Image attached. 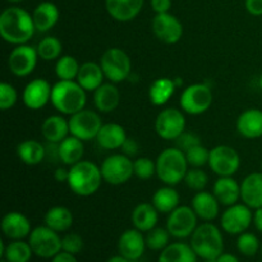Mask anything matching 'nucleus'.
Returning a JSON list of instances; mask_svg holds the SVG:
<instances>
[{"instance_id":"obj_5","label":"nucleus","mask_w":262,"mask_h":262,"mask_svg":"<svg viewBox=\"0 0 262 262\" xmlns=\"http://www.w3.org/2000/svg\"><path fill=\"white\" fill-rule=\"evenodd\" d=\"M188 165L183 151L178 147H168L156 159V176L166 186H177L184 181Z\"/></svg>"},{"instance_id":"obj_19","label":"nucleus","mask_w":262,"mask_h":262,"mask_svg":"<svg viewBox=\"0 0 262 262\" xmlns=\"http://www.w3.org/2000/svg\"><path fill=\"white\" fill-rule=\"evenodd\" d=\"M2 232L9 241L25 239L30 237L32 227L25 214L19 211H10L3 216Z\"/></svg>"},{"instance_id":"obj_3","label":"nucleus","mask_w":262,"mask_h":262,"mask_svg":"<svg viewBox=\"0 0 262 262\" xmlns=\"http://www.w3.org/2000/svg\"><path fill=\"white\" fill-rule=\"evenodd\" d=\"M86 90L77 81H60L53 86L50 102L59 113L73 115L84 109L87 102Z\"/></svg>"},{"instance_id":"obj_4","label":"nucleus","mask_w":262,"mask_h":262,"mask_svg":"<svg viewBox=\"0 0 262 262\" xmlns=\"http://www.w3.org/2000/svg\"><path fill=\"white\" fill-rule=\"evenodd\" d=\"M192 250L199 258L215 260L224 252V237L219 228L211 222L199 225L189 241Z\"/></svg>"},{"instance_id":"obj_49","label":"nucleus","mask_w":262,"mask_h":262,"mask_svg":"<svg viewBox=\"0 0 262 262\" xmlns=\"http://www.w3.org/2000/svg\"><path fill=\"white\" fill-rule=\"evenodd\" d=\"M246 10L253 17L262 15V0H245Z\"/></svg>"},{"instance_id":"obj_29","label":"nucleus","mask_w":262,"mask_h":262,"mask_svg":"<svg viewBox=\"0 0 262 262\" xmlns=\"http://www.w3.org/2000/svg\"><path fill=\"white\" fill-rule=\"evenodd\" d=\"M42 137L50 143H59L68 137L69 122L61 115H50L41 124Z\"/></svg>"},{"instance_id":"obj_20","label":"nucleus","mask_w":262,"mask_h":262,"mask_svg":"<svg viewBox=\"0 0 262 262\" xmlns=\"http://www.w3.org/2000/svg\"><path fill=\"white\" fill-rule=\"evenodd\" d=\"M145 0H105V8L117 22H130L142 10Z\"/></svg>"},{"instance_id":"obj_51","label":"nucleus","mask_w":262,"mask_h":262,"mask_svg":"<svg viewBox=\"0 0 262 262\" xmlns=\"http://www.w3.org/2000/svg\"><path fill=\"white\" fill-rule=\"evenodd\" d=\"M51 262H78V260L76 258V255H72L66 251H60L58 255L51 258Z\"/></svg>"},{"instance_id":"obj_50","label":"nucleus","mask_w":262,"mask_h":262,"mask_svg":"<svg viewBox=\"0 0 262 262\" xmlns=\"http://www.w3.org/2000/svg\"><path fill=\"white\" fill-rule=\"evenodd\" d=\"M122 152L127 156H135L137 155L138 150H140V146H138L137 141L133 140V138H127V141L124 142V145L122 146Z\"/></svg>"},{"instance_id":"obj_52","label":"nucleus","mask_w":262,"mask_h":262,"mask_svg":"<svg viewBox=\"0 0 262 262\" xmlns=\"http://www.w3.org/2000/svg\"><path fill=\"white\" fill-rule=\"evenodd\" d=\"M68 177H69V169L66 168H58L54 173V178H55L56 182H68Z\"/></svg>"},{"instance_id":"obj_54","label":"nucleus","mask_w":262,"mask_h":262,"mask_svg":"<svg viewBox=\"0 0 262 262\" xmlns=\"http://www.w3.org/2000/svg\"><path fill=\"white\" fill-rule=\"evenodd\" d=\"M216 262H241L239 258L237 257L233 253H228V252H223L219 257L216 258Z\"/></svg>"},{"instance_id":"obj_10","label":"nucleus","mask_w":262,"mask_h":262,"mask_svg":"<svg viewBox=\"0 0 262 262\" xmlns=\"http://www.w3.org/2000/svg\"><path fill=\"white\" fill-rule=\"evenodd\" d=\"M69 122V133L74 137L84 141L96 140L100 129L102 127V120L100 115L94 110L83 109L76 114L71 115Z\"/></svg>"},{"instance_id":"obj_28","label":"nucleus","mask_w":262,"mask_h":262,"mask_svg":"<svg viewBox=\"0 0 262 262\" xmlns=\"http://www.w3.org/2000/svg\"><path fill=\"white\" fill-rule=\"evenodd\" d=\"M130 220L136 229L142 233H147L158 225L159 211L154 206L152 202L151 204L142 202L133 209Z\"/></svg>"},{"instance_id":"obj_62","label":"nucleus","mask_w":262,"mask_h":262,"mask_svg":"<svg viewBox=\"0 0 262 262\" xmlns=\"http://www.w3.org/2000/svg\"><path fill=\"white\" fill-rule=\"evenodd\" d=\"M133 262H138V261H133Z\"/></svg>"},{"instance_id":"obj_22","label":"nucleus","mask_w":262,"mask_h":262,"mask_svg":"<svg viewBox=\"0 0 262 262\" xmlns=\"http://www.w3.org/2000/svg\"><path fill=\"white\" fill-rule=\"evenodd\" d=\"M237 129L242 137L256 140L262 137V110L251 107L238 117Z\"/></svg>"},{"instance_id":"obj_59","label":"nucleus","mask_w":262,"mask_h":262,"mask_svg":"<svg viewBox=\"0 0 262 262\" xmlns=\"http://www.w3.org/2000/svg\"><path fill=\"white\" fill-rule=\"evenodd\" d=\"M2 262H8L7 260H4V258H2Z\"/></svg>"},{"instance_id":"obj_18","label":"nucleus","mask_w":262,"mask_h":262,"mask_svg":"<svg viewBox=\"0 0 262 262\" xmlns=\"http://www.w3.org/2000/svg\"><path fill=\"white\" fill-rule=\"evenodd\" d=\"M146 248V238L136 228L123 232L118 239V252L130 261H140Z\"/></svg>"},{"instance_id":"obj_40","label":"nucleus","mask_w":262,"mask_h":262,"mask_svg":"<svg viewBox=\"0 0 262 262\" xmlns=\"http://www.w3.org/2000/svg\"><path fill=\"white\" fill-rule=\"evenodd\" d=\"M170 237L171 235L168 232V229L155 227L146 234V246H147L148 250L161 252L166 246H169Z\"/></svg>"},{"instance_id":"obj_45","label":"nucleus","mask_w":262,"mask_h":262,"mask_svg":"<svg viewBox=\"0 0 262 262\" xmlns=\"http://www.w3.org/2000/svg\"><path fill=\"white\" fill-rule=\"evenodd\" d=\"M18 101V92L13 84L8 82H2L0 83V109L3 112L9 110L17 104Z\"/></svg>"},{"instance_id":"obj_33","label":"nucleus","mask_w":262,"mask_h":262,"mask_svg":"<svg viewBox=\"0 0 262 262\" xmlns=\"http://www.w3.org/2000/svg\"><path fill=\"white\" fill-rule=\"evenodd\" d=\"M199 256L194 253L189 243H169L158 257V262H197Z\"/></svg>"},{"instance_id":"obj_56","label":"nucleus","mask_w":262,"mask_h":262,"mask_svg":"<svg viewBox=\"0 0 262 262\" xmlns=\"http://www.w3.org/2000/svg\"><path fill=\"white\" fill-rule=\"evenodd\" d=\"M7 2L14 3V4H17V3H22V2H25V0H7Z\"/></svg>"},{"instance_id":"obj_24","label":"nucleus","mask_w":262,"mask_h":262,"mask_svg":"<svg viewBox=\"0 0 262 262\" xmlns=\"http://www.w3.org/2000/svg\"><path fill=\"white\" fill-rule=\"evenodd\" d=\"M127 138V132L123 125L118 123H106V124H102L96 137V142L104 150L112 151L122 148Z\"/></svg>"},{"instance_id":"obj_9","label":"nucleus","mask_w":262,"mask_h":262,"mask_svg":"<svg viewBox=\"0 0 262 262\" xmlns=\"http://www.w3.org/2000/svg\"><path fill=\"white\" fill-rule=\"evenodd\" d=\"M28 243L33 251V255L40 258H53L61 251V238L58 232L48 225L33 228L28 237Z\"/></svg>"},{"instance_id":"obj_61","label":"nucleus","mask_w":262,"mask_h":262,"mask_svg":"<svg viewBox=\"0 0 262 262\" xmlns=\"http://www.w3.org/2000/svg\"><path fill=\"white\" fill-rule=\"evenodd\" d=\"M261 255H262V245H261Z\"/></svg>"},{"instance_id":"obj_6","label":"nucleus","mask_w":262,"mask_h":262,"mask_svg":"<svg viewBox=\"0 0 262 262\" xmlns=\"http://www.w3.org/2000/svg\"><path fill=\"white\" fill-rule=\"evenodd\" d=\"M100 66L105 78L113 83H120L129 78L132 71V61L129 55L123 49L110 48L100 58Z\"/></svg>"},{"instance_id":"obj_23","label":"nucleus","mask_w":262,"mask_h":262,"mask_svg":"<svg viewBox=\"0 0 262 262\" xmlns=\"http://www.w3.org/2000/svg\"><path fill=\"white\" fill-rule=\"evenodd\" d=\"M192 209L194 210L197 216L204 222H212L219 216L220 202L214 193L206 191L197 192L191 202Z\"/></svg>"},{"instance_id":"obj_31","label":"nucleus","mask_w":262,"mask_h":262,"mask_svg":"<svg viewBox=\"0 0 262 262\" xmlns=\"http://www.w3.org/2000/svg\"><path fill=\"white\" fill-rule=\"evenodd\" d=\"M84 155L83 141L74 136H68L58 143V158L66 165H74L79 163Z\"/></svg>"},{"instance_id":"obj_1","label":"nucleus","mask_w":262,"mask_h":262,"mask_svg":"<svg viewBox=\"0 0 262 262\" xmlns=\"http://www.w3.org/2000/svg\"><path fill=\"white\" fill-rule=\"evenodd\" d=\"M36 32L32 14L19 7H9L0 14V36L10 45H23Z\"/></svg>"},{"instance_id":"obj_30","label":"nucleus","mask_w":262,"mask_h":262,"mask_svg":"<svg viewBox=\"0 0 262 262\" xmlns=\"http://www.w3.org/2000/svg\"><path fill=\"white\" fill-rule=\"evenodd\" d=\"M105 74L100 64L94 61H86L81 66L76 81L86 90L87 92H94L104 83Z\"/></svg>"},{"instance_id":"obj_35","label":"nucleus","mask_w":262,"mask_h":262,"mask_svg":"<svg viewBox=\"0 0 262 262\" xmlns=\"http://www.w3.org/2000/svg\"><path fill=\"white\" fill-rule=\"evenodd\" d=\"M176 82L174 79L168 77H161L155 79L148 89V99L150 102L155 106H163L165 105L176 92Z\"/></svg>"},{"instance_id":"obj_44","label":"nucleus","mask_w":262,"mask_h":262,"mask_svg":"<svg viewBox=\"0 0 262 262\" xmlns=\"http://www.w3.org/2000/svg\"><path fill=\"white\" fill-rule=\"evenodd\" d=\"M184 154H186L187 161H188V164L192 168H202L204 165L209 164L210 150L204 147L201 143L191 147Z\"/></svg>"},{"instance_id":"obj_34","label":"nucleus","mask_w":262,"mask_h":262,"mask_svg":"<svg viewBox=\"0 0 262 262\" xmlns=\"http://www.w3.org/2000/svg\"><path fill=\"white\" fill-rule=\"evenodd\" d=\"M73 214L66 206H53L46 211L43 222L45 225L58 233L68 232L73 225Z\"/></svg>"},{"instance_id":"obj_7","label":"nucleus","mask_w":262,"mask_h":262,"mask_svg":"<svg viewBox=\"0 0 262 262\" xmlns=\"http://www.w3.org/2000/svg\"><path fill=\"white\" fill-rule=\"evenodd\" d=\"M212 100L214 95L209 84L193 83L183 90L179 99V105L186 114L201 115L210 109Z\"/></svg>"},{"instance_id":"obj_25","label":"nucleus","mask_w":262,"mask_h":262,"mask_svg":"<svg viewBox=\"0 0 262 262\" xmlns=\"http://www.w3.org/2000/svg\"><path fill=\"white\" fill-rule=\"evenodd\" d=\"M212 193L220 205L232 206L241 199V184L233 177H219L212 187Z\"/></svg>"},{"instance_id":"obj_57","label":"nucleus","mask_w":262,"mask_h":262,"mask_svg":"<svg viewBox=\"0 0 262 262\" xmlns=\"http://www.w3.org/2000/svg\"><path fill=\"white\" fill-rule=\"evenodd\" d=\"M258 84H260V89H261V91H262V73H261V76H260V79H258Z\"/></svg>"},{"instance_id":"obj_43","label":"nucleus","mask_w":262,"mask_h":262,"mask_svg":"<svg viewBox=\"0 0 262 262\" xmlns=\"http://www.w3.org/2000/svg\"><path fill=\"white\" fill-rule=\"evenodd\" d=\"M135 176L142 181H148L156 174V161L150 158H138L133 161Z\"/></svg>"},{"instance_id":"obj_16","label":"nucleus","mask_w":262,"mask_h":262,"mask_svg":"<svg viewBox=\"0 0 262 262\" xmlns=\"http://www.w3.org/2000/svg\"><path fill=\"white\" fill-rule=\"evenodd\" d=\"M151 28L156 38L166 45L179 42L183 36V25L176 15L170 13L156 14L151 23Z\"/></svg>"},{"instance_id":"obj_53","label":"nucleus","mask_w":262,"mask_h":262,"mask_svg":"<svg viewBox=\"0 0 262 262\" xmlns=\"http://www.w3.org/2000/svg\"><path fill=\"white\" fill-rule=\"evenodd\" d=\"M253 224H255L256 229L262 233V207L256 209L253 212Z\"/></svg>"},{"instance_id":"obj_55","label":"nucleus","mask_w":262,"mask_h":262,"mask_svg":"<svg viewBox=\"0 0 262 262\" xmlns=\"http://www.w3.org/2000/svg\"><path fill=\"white\" fill-rule=\"evenodd\" d=\"M106 262H133V261L128 260V258H125L124 256L122 255H117V256H112V257H110Z\"/></svg>"},{"instance_id":"obj_15","label":"nucleus","mask_w":262,"mask_h":262,"mask_svg":"<svg viewBox=\"0 0 262 262\" xmlns=\"http://www.w3.org/2000/svg\"><path fill=\"white\" fill-rule=\"evenodd\" d=\"M37 60V49L23 43V45L15 46L10 51L8 56V67L15 77H27L35 71Z\"/></svg>"},{"instance_id":"obj_14","label":"nucleus","mask_w":262,"mask_h":262,"mask_svg":"<svg viewBox=\"0 0 262 262\" xmlns=\"http://www.w3.org/2000/svg\"><path fill=\"white\" fill-rule=\"evenodd\" d=\"M155 130L165 141H176L186 130V117L183 110L168 107L161 110L155 120Z\"/></svg>"},{"instance_id":"obj_13","label":"nucleus","mask_w":262,"mask_h":262,"mask_svg":"<svg viewBox=\"0 0 262 262\" xmlns=\"http://www.w3.org/2000/svg\"><path fill=\"white\" fill-rule=\"evenodd\" d=\"M209 166L216 176L233 177L241 168V156L232 146L219 145L210 150Z\"/></svg>"},{"instance_id":"obj_32","label":"nucleus","mask_w":262,"mask_h":262,"mask_svg":"<svg viewBox=\"0 0 262 262\" xmlns=\"http://www.w3.org/2000/svg\"><path fill=\"white\" fill-rule=\"evenodd\" d=\"M0 256L8 262H30L33 251L28 241H9L8 245L0 241Z\"/></svg>"},{"instance_id":"obj_37","label":"nucleus","mask_w":262,"mask_h":262,"mask_svg":"<svg viewBox=\"0 0 262 262\" xmlns=\"http://www.w3.org/2000/svg\"><path fill=\"white\" fill-rule=\"evenodd\" d=\"M152 205L156 207L161 214H170L173 210L179 206L181 202V196L178 191L174 188V186H164L159 188L152 196Z\"/></svg>"},{"instance_id":"obj_36","label":"nucleus","mask_w":262,"mask_h":262,"mask_svg":"<svg viewBox=\"0 0 262 262\" xmlns=\"http://www.w3.org/2000/svg\"><path fill=\"white\" fill-rule=\"evenodd\" d=\"M17 155L23 164L30 166L42 163L46 156V148L36 140H25L17 146Z\"/></svg>"},{"instance_id":"obj_41","label":"nucleus","mask_w":262,"mask_h":262,"mask_svg":"<svg viewBox=\"0 0 262 262\" xmlns=\"http://www.w3.org/2000/svg\"><path fill=\"white\" fill-rule=\"evenodd\" d=\"M237 248L246 257H253V256L257 255L258 251H261L260 239L253 233L245 232L238 235Z\"/></svg>"},{"instance_id":"obj_27","label":"nucleus","mask_w":262,"mask_h":262,"mask_svg":"<svg viewBox=\"0 0 262 262\" xmlns=\"http://www.w3.org/2000/svg\"><path fill=\"white\" fill-rule=\"evenodd\" d=\"M120 92L115 83H102L96 91H94V104L95 107L100 113H112L119 106Z\"/></svg>"},{"instance_id":"obj_58","label":"nucleus","mask_w":262,"mask_h":262,"mask_svg":"<svg viewBox=\"0 0 262 262\" xmlns=\"http://www.w3.org/2000/svg\"><path fill=\"white\" fill-rule=\"evenodd\" d=\"M205 262H216V258H215V260H206Z\"/></svg>"},{"instance_id":"obj_11","label":"nucleus","mask_w":262,"mask_h":262,"mask_svg":"<svg viewBox=\"0 0 262 262\" xmlns=\"http://www.w3.org/2000/svg\"><path fill=\"white\" fill-rule=\"evenodd\" d=\"M253 223V212L246 204H235L228 206L220 217L223 232L229 235H239L247 232Z\"/></svg>"},{"instance_id":"obj_60","label":"nucleus","mask_w":262,"mask_h":262,"mask_svg":"<svg viewBox=\"0 0 262 262\" xmlns=\"http://www.w3.org/2000/svg\"><path fill=\"white\" fill-rule=\"evenodd\" d=\"M261 171H262V161H261Z\"/></svg>"},{"instance_id":"obj_26","label":"nucleus","mask_w":262,"mask_h":262,"mask_svg":"<svg viewBox=\"0 0 262 262\" xmlns=\"http://www.w3.org/2000/svg\"><path fill=\"white\" fill-rule=\"evenodd\" d=\"M33 23L36 31L38 32H48L51 28L55 27L60 18L59 8L51 2H42L35 8L32 13Z\"/></svg>"},{"instance_id":"obj_63","label":"nucleus","mask_w":262,"mask_h":262,"mask_svg":"<svg viewBox=\"0 0 262 262\" xmlns=\"http://www.w3.org/2000/svg\"><path fill=\"white\" fill-rule=\"evenodd\" d=\"M257 262H261V261H257Z\"/></svg>"},{"instance_id":"obj_42","label":"nucleus","mask_w":262,"mask_h":262,"mask_svg":"<svg viewBox=\"0 0 262 262\" xmlns=\"http://www.w3.org/2000/svg\"><path fill=\"white\" fill-rule=\"evenodd\" d=\"M207 182H209V177L201 168L188 169L184 177V183L187 184V187L196 192L204 191L205 187L207 186Z\"/></svg>"},{"instance_id":"obj_8","label":"nucleus","mask_w":262,"mask_h":262,"mask_svg":"<svg viewBox=\"0 0 262 262\" xmlns=\"http://www.w3.org/2000/svg\"><path fill=\"white\" fill-rule=\"evenodd\" d=\"M102 179L112 186L124 184L135 176L133 161L124 154H113L107 156L100 165Z\"/></svg>"},{"instance_id":"obj_46","label":"nucleus","mask_w":262,"mask_h":262,"mask_svg":"<svg viewBox=\"0 0 262 262\" xmlns=\"http://www.w3.org/2000/svg\"><path fill=\"white\" fill-rule=\"evenodd\" d=\"M83 238L78 233H68L61 238V251L72 253V255H78L83 250Z\"/></svg>"},{"instance_id":"obj_2","label":"nucleus","mask_w":262,"mask_h":262,"mask_svg":"<svg viewBox=\"0 0 262 262\" xmlns=\"http://www.w3.org/2000/svg\"><path fill=\"white\" fill-rule=\"evenodd\" d=\"M100 166L89 160H81L69 169L68 187L79 197H90L96 193L102 183Z\"/></svg>"},{"instance_id":"obj_17","label":"nucleus","mask_w":262,"mask_h":262,"mask_svg":"<svg viewBox=\"0 0 262 262\" xmlns=\"http://www.w3.org/2000/svg\"><path fill=\"white\" fill-rule=\"evenodd\" d=\"M53 86L43 78H35L23 89L22 100L30 110H40L51 100Z\"/></svg>"},{"instance_id":"obj_48","label":"nucleus","mask_w":262,"mask_h":262,"mask_svg":"<svg viewBox=\"0 0 262 262\" xmlns=\"http://www.w3.org/2000/svg\"><path fill=\"white\" fill-rule=\"evenodd\" d=\"M150 5L156 14H163L171 9V0H151Z\"/></svg>"},{"instance_id":"obj_12","label":"nucleus","mask_w":262,"mask_h":262,"mask_svg":"<svg viewBox=\"0 0 262 262\" xmlns=\"http://www.w3.org/2000/svg\"><path fill=\"white\" fill-rule=\"evenodd\" d=\"M199 216L196 215L192 206H178L169 214L166 220V229L171 237L177 239L191 238L196 228Z\"/></svg>"},{"instance_id":"obj_39","label":"nucleus","mask_w":262,"mask_h":262,"mask_svg":"<svg viewBox=\"0 0 262 262\" xmlns=\"http://www.w3.org/2000/svg\"><path fill=\"white\" fill-rule=\"evenodd\" d=\"M81 66L78 60L72 55H61L56 60L55 74L60 81H74L77 79Z\"/></svg>"},{"instance_id":"obj_47","label":"nucleus","mask_w":262,"mask_h":262,"mask_svg":"<svg viewBox=\"0 0 262 262\" xmlns=\"http://www.w3.org/2000/svg\"><path fill=\"white\" fill-rule=\"evenodd\" d=\"M176 141H177V147H178L179 150L183 151V152H186L187 150H189V148L193 147V146L200 145V143H201V140H200L199 136L191 132H186V130H184V132L182 133Z\"/></svg>"},{"instance_id":"obj_38","label":"nucleus","mask_w":262,"mask_h":262,"mask_svg":"<svg viewBox=\"0 0 262 262\" xmlns=\"http://www.w3.org/2000/svg\"><path fill=\"white\" fill-rule=\"evenodd\" d=\"M37 49L38 58H41L45 61L58 60L61 56V51H63V43L55 36H46L42 40L38 42L36 46Z\"/></svg>"},{"instance_id":"obj_21","label":"nucleus","mask_w":262,"mask_h":262,"mask_svg":"<svg viewBox=\"0 0 262 262\" xmlns=\"http://www.w3.org/2000/svg\"><path fill=\"white\" fill-rule=\"evenodd\" d=\"M241 200L251 209L262 207V171L251 173L241 183Z\"/></svg>"}]
</instances>
